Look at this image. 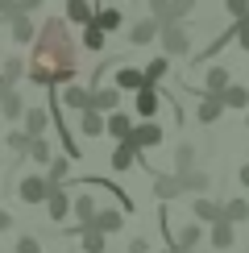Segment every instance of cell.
<instances>
[{
  "label": "cell",
  "instance_id": "obj_2",
  "mask_svg": "<svg viewBox=\"0 0 249 253\" xmlns=\"http://www.w3.org/2000/svg\"><path fill=\"white\" fill-rule=\"evenodd\" d=\"M158 42H162L166 58H191V29H187L183 21H166L158 29Z\"/></svg>",
  "mask_w": 249,
  "mask_h": 253
},
{
  "label": "cell",
  "instance_id": "obj_27",
  "mask_svg": "<svg viewBox=\"0 0 249 253\" xmlns=\"http://www.w3.org/2000/svg\"><path fill=\"white\" fill-rule=\"evenodd\" d=\"M79 133H83V137H104V112L83 108V112H79Z\"/></svg>",
  "mask_w": 249,
  "mask_h": 253
},
{
  "label": "cell",
  "instance_id": "obj_31",
  "mask_svg": "<svg viewBox=\"0 0 249 253\" xmlns=\"http://www.w3.org/2000/svg\"><path fill=\"white\" fill-rule=\"evenodd\" d=\"M79 249L83 253H108V237L96 228H79Z\"/></svg>",
  "mask_w": 249,
  "mask_h": 253
},
{
  "label": "cell",
  "instance_id": "obj_51",
  "mask_svg": "<svg viewBox=\"0 0 249 253\" xmlns=\"http://www.w3.org/2000/svg\"><path fill=\"white\" fill-rule=\"evenodd\" d=\"M117 4H121V0H117Z\"/></svg>",
  "mask_w": 249,
  "mask_h": 253
},
{
  "label": "cell",
  "instance_id": "obj_21",
  "mask_svg": "<svg viewBox=\"0 0 249 253\" xmlns=\"http://www.w3.org/2000/svg\"><path fill=\"white\" fill-rule=\"evenodd\" d=\"M62 104H67V108H91V87H83V83H67V87H62Z\"/></svg>",
  "mask_w": 249,
  "mask_h": 253
},
{
  "label": "cell",
  "instance_id": "obj_7",
  "mask_svg": "<svg viewBox=\"0 0 249 253\" xmlns=\"http://www.w3.org/2000/svg\"><path fill=\"white\" fill-rule=\"evenodd\" d=\"M8 38H13L17 46H34V38H38L34 17H29V13H13V17H8Z\"/></svg>",
  "mask_w": 249,
  "mask_h": 253
},
{
  "label": "cell",
  "instance_id": "obj_42",
  "mask_svg": "<svg viewBox=\"0 0 249 253\" xmlns=\"http://www.w3.org/2000/svg\"><path fill=\"white\" fill-rule=\"evenodd\" d=\"M13 253H42V241L38 237H21L17 245H13Z\"/></svg>",
  "mask_w": 249,
  "mask_h": 253
},
{
  "label": "cell",
  "instance_id": "obj_43",
  "mask_svg": "<svg viewBox=\"0 0 249 253\" xmlns=\"http://www.w3.org/2000/svg\"><path fill=\"white\" fill-rule=\"evenodd\" d=\"M42 4H46V0H17V13H29V17H34Z\"/></svg>",
  "mask_w": 249,
  "mask_h": 253
},
{
  "label": "cell",
  "instance_id": "obj_37",
  "mask_svg": "<svg viewBox=\"0 0 249 253\" xmlns=\"http://www.w3.org/2000/svg\"><path fill=\"white\" fill-rule=\"evenodd\" d=\"M25 158H34L38 166H46L50 158H54V150H50V141H46V137H34V141H29V154H25Z\"/></svg>",
  "mask_w": 249,
  "mask_h": 253
},
{
  "label": "cell",
  "instance_id": "obj_8",
  "mask_svg": "<svg viewBox=\"0 0 249 253\" xmlns=\"http://www.w3.org/2000/svg\"><path fill=\"white\" fill-rule=\"evenodd\" d=\"M208 245H212L216 253H224V249H233L237 245V224H228V220H212V228H208Z\"/></svg>",
  "mask_w": 249,
  "mask_h": 253
},
{
  "label": "cell",
  "instance_id": "obj_36",
  "mask_svg": "<svg viewBox=\"0 0 249 253\" xmlns=\"http://www.w3.org/2000/svg\"><path fill=\"white\" fill-rule=\"evenodd\" d=\"M224 220H228V224H245V220H249V199H241V195L228 199V204H224Z\"/></svg>",
  "mask_w": 249,
  "mask_h": 253
},
{
  "label": "cell",
  "instance_id": "obj_29",
  "mask_svg": "<svg viewBox=\"0 0 249 253\" xmlns=\"http://www.w3.org/2000/svg\"><path fill=\"white\" fill-rule=\"evenodd\" d=\"M91 21H96L104 34H117V29L124 25V13H121L117 4H112V8H96V17H91Z\"/></svg>",
  "mask_w": 249,
  "mask_h": 253
},
{
  "label": "cell",
  "instance_id": "obj_19",
  "mask_svg": "<svg viewBox=\"0 0 249 253\" xmlns=\"http://www.w3.org/2000/svg\"><path fill=\"white\" fill-rule=\"evenodd\" d=\"M21 112H25V100H21V91H17V87H8L4 96H0V117L13 121V125H21Z\"/></svg>",
  "mask_w": 249,
  "mask_h": 253
},
{
  "label": "cell",
  "instance_id": "obj_5",
  "mask_svg": "<svg viewBox=\"0 0 249 253\" xmlns=\"http://www.w3.org/2000/svg\"><path fill=\"white\" fill-rule=\"evenodd\" d=\"M158 108H162V87H141V91H133V112H137L141 121H154V117H158Z\"/></svg>",
  "mask_w": 249,
  "mask_h": 253
},
{
  "label": "cell",
  "instance_id": "obj_17",
  "mask_svg": "<svg viewBox=\"0 0 249 253\" xmlns=\"http://www.w3.org/2000/svg\"><path fill=\"white\" fill-rule=\"evenodd\" d=\"M91 108H96V112H117L121 108V91L117 87H100V83H96V87H91Z\"/></svg>",
  "mask_w": 249,
  "mask_h": 253
},
{
  "label": "cell",
  "instance_id": "obj_4",
  "mask_svg": "<svg viewBox=\"0 0 249 253\" xmlns=\"http://www.w3.org/2000/svg\"><path fill=\"white\" fill-rule=\"evenodd\" d=\"M17 195L25 199V204L42 208V204H46V195H50V178H46V174H25V178L17 183Z\"/></svg>",
  "mask_w": 249,
  "mask_h": 253
},
{
  "label": "cell",
  "instance_id": "obj_3",
  "mask_svg": "<svg viewBox=\"0 0 249 253\" xmlns=\"http://www.w3.org/2000/svg\"><path fill=\"white\" fill-rule=\"evenodd\" d=\"M124 141H129L133 145V150H158V145H162V125L158 121H141V125H133V133L129 137H124Z\"/></svg>",
  "mask_w": 249,
  "mask_h": 253
},
{
  "label": "cell",
  "instance_id": "obj_11",
  "mask_svg": "<svg viewBox=\"0 0 249 253\" xmlns=\"http://www.w3.org/2000/svg\"><path fill=\"white\" fill-rule=\"evenodd\" d=\"M228 83H233V71L220 67V62H212V67L204 71V91H208V96H220Z\"/></svg>",
  "mask_w": 249,
  "mask_h": 253
},
{
  "label": "cell",
  "instance_id": "obj_18",
  "mask_svg": "<svg viewBox=\"0 0 249 253\" xmlns=\"http://www.w3.org/2000/svg\"><path fill=\"white\" fill-rule=\"evenodd\" d=\"M191 212H195V220H200V224H212V220L224 216V204H216V199H208V195H195Z\"/></svg>",
  "mask_w": 249,
  "mask_h": 253
},
{
  "label": "cell",
  "instance_id": "obj_50",
  "mask_svg": "<svg viewBox=\"0 0 249 253\" xmlns=\"http://www.w3.org/2000/svg\"><path fill=\"white\" fill-rule=\"evenodd\" d=\"M245 129H249V112H245Z\"/></svg>",
  "mask_w": 249,
  "mask_h": 253
},
{
  "label": "cell",
  "instance_id": "obj_35",
  "mask_svg": "<svg viewBox=\"0 0 249 253\" xmlns=\"http://www.w3.org/2000/svg\"><path fill=\"white\" fill-rule=\"evenodd\" d=\"M29 141H34V137L21 129V125H13V129H8V137H4V145H8L17 158H25V154H29Z\"/></svg>",
  "mask_w": 249,
  "mask_h": 253
},
{
  "label": "cell",
  "instance_id": "obj_41",
  "mask_svg": "<svg viewBox=\"0 0 249 253\" xmlns=\"http://www.w3.org/2000/svg\"><path fill=\"white\" fill-rule=\"evenodd\" d=\"M233 42H237V46H241L245 54H249V17H241V21H237V38H233Z\"/></svg>",
  "mask_w": 249,
  "mask_h": 253
},
{
  "label": "cell",
  "instance_id": "obj_24",
  "mask_svg": "<svg viewBox=\"0 0 249 253\" xmlns=\"http://www.w3.org/2000/svg\"><path fill=\"white\" fill-rule=\"evenodd\" d=\"M96 208H100V204H96V199H91L87 191H83V195H75V199H71V216H75V220H79V224H83V228H87V224H91V216H96Z\"/></svg>",
  "mask_w": 249,
  "mask_h": 253
},
{
  "label": "cell",
  "instance_id": "obj_6",
  "mask_svg": "<svg viewBox=\"0 0 249 253\" xmlns=\"http://www.w3.org/2000/svg\"><path fill=\"white\" fill-rule=\"evenodd\" d=\"M46 212L50 220H67L71 216V191H67V183H50V195H46Z\"/></svg>",
  "mask_w": 249,
  "mask_h": 253
},
{
  "label": "cell",
  "instance_id": "obj_46",
  "mask_svg": "<svg viewBox=\"0 0 249 253\" xmlns=\"http://www.w3.org/2000/svg\"><path fill=\"white\" fill-rule=\"evenodd\" d=\"M8 228H13V216H8L4 208H0V233H8Z\"/></svg>",
  "mask_w": 249,
  "mask_h": 253
},
{
  "label": "cell",
  "instance_id": "obj_14",
  "mask_svg": "<svg viewBox=\"0 0 249 253\" xmlns=\"http://www.w3.org/2000/svg\"><path fill=\"white\" fill-rule=\"evenodd\" d=\"M220 117H224V100L204 91V96H200V108H195V121H200V125H216Z\"/></svg>",
  "mask_w": 249,
  "mask_h": 253
},
{
  "label": "cell",
  "instance_id": "obj_44",
  "mask_svg": "<svg viewBox=\"0 0 249 253\" xmlns=\"http://www.w3.org/2000/svg\"><path fill=\"white\" fill-rule=\"evenodd\" d=\"M124 253H150V241H145V237H133V241H129V249H124Z\"/></svg>",
  "mask_w": 249,
  "mask_h": 253
},
{
  "label": "cell",
  "instance_id": "obj_49",
  "mask_svg": "<svg viewBox=\"0 0 249 253\" xmlns=\"http://www.w3.org/2000/svg\"><path fill=\"white\" fill-rule=\"evenodd\" d=\"M4 91H8V83H0V96H4Z\"/></svg>",
  "mask_w": 249,
  "mask_h": 253
},
{
  "label": "cell",
  "instance_id": "obj_26",
  "mask_svg": "<svg viewBox=\"0 0 249 253\" xmlns=\"http://www.w3.org/2000/svg\"><path fill=\"white\" fill-rule=\"evenodd\" d=\"M204 241V224H183L179 233H174V249H183V253H191L195 245Z\"/></svg>",
  "mask_w": 249,
  "mask_h": 253
},
{
  "label": "cell",
  "instance_id": "obj_15",
  "mask_svg": "<svg viewBox=\"0 0 249 253\" xmlns=\"http://www.w3.org/2000/svg\"><path fill=\"white\" fill-rule=\"evenodd\" d=\"M62 17H67V25H91V17H96V4H91V0H67Z\"/></svg>",
  "mask_w": 249,
  "mask_h": 253
},
{
  "label": "cell",
  "instance_id": "obj_13",
  "mask_svg": "<svg viewBox=\"0 0 249 253\" xmlns=\"http://www.w3.org/2000/svg\"><path fill=\"white\" fill-rule=\"evenodd\" d=\"M104 133H108V137H117V141H124V137H129L133 133V117H129V112H104Z\"/></svg>",
  "mask_w": 249,
  "mask_h": 253
},
{
  "label": "cell",
  "instance_id": "obj_52",
  "mask_svg": "<svg viewBox=\"0 0 249 253\" xmlns=\"http://www.w3.org/2000/svg\"><path fill=\"white\" fill-rule=\"evenodd\" d=\"M245 17H249V13H245Z\"/></svg>",
  "mask_w": 249,
  "mask_h": 253
},
{
  "label": "cell",
  "instance_id": "obj_23",
  "mask_svg": "<svg viewBox=\"0 0 249 253\" xmlns=\"http://www.w3.org/2000/svg\"><path fill=\"white\" fill-rule=\"evenodd\" d=\"M21 121H25L21 129H25L29 137H42V133H46V125H50V112L46 108H25V112H21Z\"/></svg>",
  "mask_w": 249,
  "mask_h": 253
},
{
  "label": "cell",
  "instance_id": "obj_10",
  "mask_svg": "<svg viewBox=\"0 0 249 253\" xmlns=\"http://www.w3.org/2000/svg\"><path fill=\"white\" fill-rule=\"evenodd\" d=\"M158 21L154 17H141V21H133L129 25V46H150V42H158Z\"/></svg>",
  "mask_w": 249,
  "mask_h": 253
},
{
  "label": "cell",
  "instance_id": "obj_34",
  "mask_svg": "<svg viewBox=\"0 0 249 253\" xmlns=\"http://www.w3.org/2000/svg\"><path fill=\"white\" fill-rule=\"evenodd\" d=\"M46 178H50V183H67V178H71V158L67 154L50 158V162H46Z\"/></svg>",
  "mask_w": 249,
  "mask_h": 253
},
{
  "label": "cell",
  "instance_id": "obj_30",
  "mask_svg": "<svg viewBox=\"0 0 249 253\" xmlns=\"http://www.w3.org/2000/svg\"><path fill=\"white\" fill-rule=\"evenodd\" d=\"M104 42H108V34H104V29L96 25V21H91V25H83V34H79V46H83V50L100 54V50H104Z\"/></svg>",
  "mask_w": 249,
  "mask_h": 253
},
{
  "label": "cell",
  "instance_id": "obj_32",
  "mask_svg": "<svg viewBox=\"0 0 249 253\" xmlns=\"http://www.w3.org/2000/svg\"><path fill=\"white\" fill-rule=\"evenodd\" d=\"M187 170H195V145L179 141L174 145V174H187Z\"/></svg>",
  "mask_w": 249,
  "mask_h": 253
},
{
  "label": "cell",
  "instance_id": "obj_20",
  "mask_svg": "<svg viewBox=\"0 0 249 253\" xmlns=\"http://www.w3.org/2000/svg\"><path fill=\"white\" fill-rule=\"evenodd\" d=\"M141 75H145V87H162V79L166 75H170V58H150V62H145V67H141Z\"/></svg>",
  "mask_w": 249,
  "mask_h": 253
},
{
  "label": "cell",
  "instance_id": "obj_22",
  "mask_svg": "<svg viewBox=\"0 0 249 253\" xmlns=\"http://www.w3.org/2000/svg\"><path fill=\"white\" fill-rule=\"evenodd\" d=\"M133 162H137V150H133L129 141H117V150L108 154V166H112V170H117V174H124V170H129Z\"/></svg>",
  "mask_w": 249,
  "mask_h": 253
},
{
  "label": "cell",
  "instance_id": "obj_48",
  "mask_svg": "<svg viewBox=\"0 0 249 253\" xmlns=\"http://www.w3.org/2000/svg\"><path fill=\"white\" fill-rule=\"evenodd\" d=\"M158 253H183V249H174V245H166V249H158Z\"/></svg>",
  "mask_w": 249,
  "mask_h": 253
},
{
  "label": "cell",
  "instance_id": "obj_12",
  "mask_svg": "<svg viewBox=\"0 0 249 253\" xmlns=\"http://www.w3.org/2000/svg\"><path fill=\"white\" fill-rule=\"evenodd\" d=\"M154 195H158L162 204L179 199V195H183V178H179V174H158V170H154Z\"/></svg>",
  "mask_w": 249,
  "mask_h": 253
},
{
  "label": "cell",
  "instance_id": "obj_38",
  "mask_svg": "<svg viewBox=\"0 0 249 253\" xmlns=\"http://www.w3.org/2000/svg\"><path fill=\"white\" fill-rule=\"evenodd\" d=\"M145 8H150V17L158 21V25L170 21V0H145Z\"/></svg>",
  "mask_w": 249,
  "mask_h": 253
},
{
  "label": "cell",
  "instance_id": "obj_1",
  "mask_svg": "<svg viewBox=\"0 0 249 253\" xmlns=\"http://www.w3.org/2000/svg\"><path fill=\"white\" fill-rule=\"evenodd\" d=\"M75 75H79V42L71 38L67 17H46L38 25L25 79L38 87H67V83H75Z\"/></svg>",
  "mask_w": 249,
  "mask_h": 253
},
{
  "label": "cell",
  "instance_id": "obj_45",
  "mask_svg": "<svg viewBox=\"0 0 249 253\" xmlns=\"http://www.w3.org/2000/svg\"><path fill=\"white\" fill-rule=\"evenodd\" d=\"M17 13V0H0V21H8Z\"/></svg>",
  "mask_w": 249,
  "mask_h": 253
},
{
  "label": "cell",
  "instance_id": "obj_9",
  "mask_svg": "<svg viewBox=\"0 0 249 253\" xmlns=\"http://www.w3.org/2000/svg\"><path fill=\"white\" fill-rule=\"evenodd\" d=\"M121 220H124L121 208H96V216H91L87 228H96V233H104V237H112V233H121Z\"/></svg>",
  "mask_w": 249,
  "mask_h": 253
},
{
  "label": "cell",
  "instance_id": "obj_47",
  "mask_svg": "<svg viewBox=\"0 0 249 253\" xmlns=\"http://www.w3.org/2000/svg\"><path fill=\"white\" fill-rule=\"evenodd\" d=\"M237 178H241V187H245V191H249V162L241 166V170H237Z\"/></svg>",
  "mask_w": 249,
  "mask_h": 253
},
{
  "label": "cell",
  "instance_id": "obj_28",
  "mask_svg": "<svg viewBox=\"0 0 249 253\" xmlns=\"http://www.w3.org/2000/svg\"><path fill=\"white\" fill-rule=\"evenodd\" d=\"M21 79H25V62H21V54H13V58H4V62H0V83L17 87Z\"/></svg>",
  "mask_w": 249,
  "mask_h": 253
},
{
  "label": "cell",
  "instance_id": "obj_25",
  "mask_svg": "<svg viewBox=\"0 0 249 253\" xmlns=\"http://www.w3.org/2000/svg\"><path fill=\"white\" fill-rule=\"evenodd\" d=\"M179 178H183V191H191V195H208L212 191V174L208 170H187Z\"/></svg>",
  "mask_w": 249,
  "mask_h": 253
},
{
  "label": "cell",
  "instance_id": "obj_39",
  "mask_svg": "<svg viewBox=\"0 0 249 253\" xmlns=\"http://www.w3.org/2000/svg\"><path fill=\"white\" fill-rule=\"evenodd\" d=\"M195 8V0H170V21H187Z\"/></svg>",
  "mask_w": 249,
  "mask_h": 253
},
{
  "label": "cell",
  "instance_id": "obj_33",
  "mask_svg": "<svg viewBox=\"0 0 249 253\" xmlns=\"http://www.w3.org/2000/svg\"><path fill=\"white\" fill-rule=\"evenodd\" d=\"M220 100H224V108H249V87L245 83H228L220 91Z\"/></svg>",
  "mask_w": 249,
  "mask_h": 253
},
{
  "label": "cell",
  "instance_id": "obj_40",
  "mask_svg": "<svg viewBox=\"0 0 249 253\" xmlns=\"http://www.w3.org/2000/svg\"><path fill=\"white\" fill-rule=\"evenodd\" d=\"M224 13L233 17V21H241V17L249 13V0H224Z\"/></svg>",
  "mask_w": 249,
  "mask_h": 253
},
{
  "label": "cell",
  "instance_id": "obj_16",
  "mask_svg": "<svg viewBox=\"0 0 249 253\" xmlns=\"http://www.w3.org/2000/svg\"><path fill=\"white\" fill-rule=\"evenodd\" d=\"M117 91H141L145 87V75H141V67H117V83H112Z\"/></svg>",
  "mask_w": 249,
  "mask_h": 253
}]
</instances>
